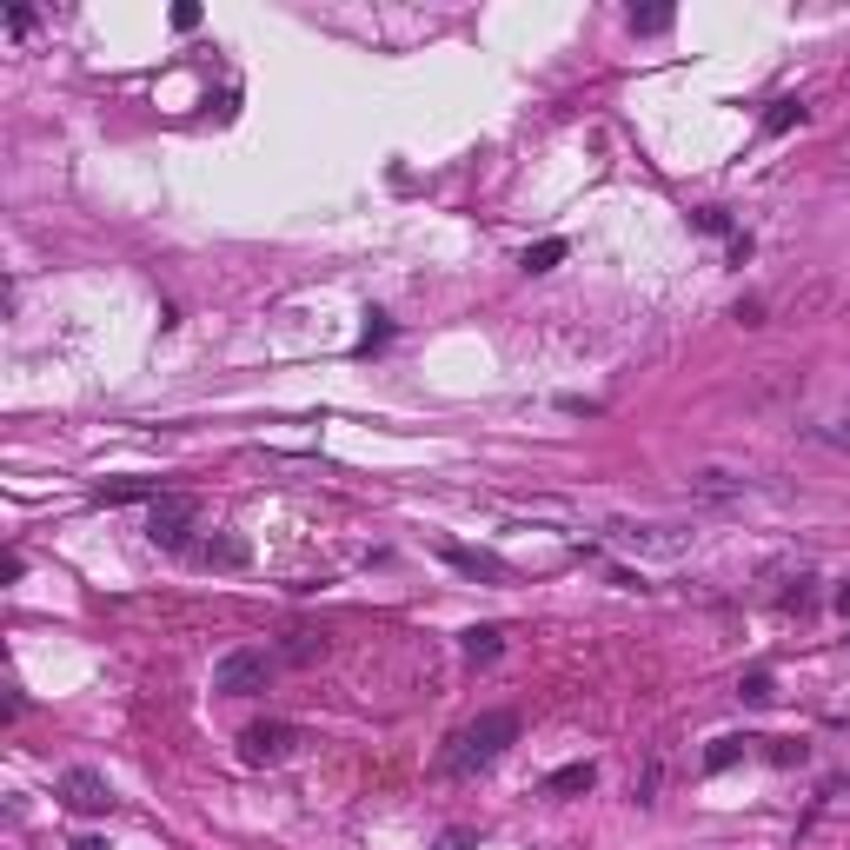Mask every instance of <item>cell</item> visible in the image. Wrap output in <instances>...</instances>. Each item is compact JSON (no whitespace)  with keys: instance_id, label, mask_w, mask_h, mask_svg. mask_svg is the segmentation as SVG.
<instances>
[{"instance_id":"6da1fadb","label":"cell","mask_w":850,"mask_h":850,"mask_svg":"<svg viewBox=\"0 0 850 850\" xmlns=\"http://www.w3.org/2000/svg\"><path fill=\"white\" fill-rule=\"evenodd\" d=\"M512 744H519V711H479V718L452 737L446 771H485V764H498Z\"/></svg>"},{"instance_id":"7a4b0ae2","label":"cell","mask_w":850,"mask_h":850,"mask_svg":"<svg viewBox=\"0 0 850 850\" xmlns=\"http://www.w3.org/2000/svg\"><path fill=\"white\" fill-rule=\"evenodd\" d=\"M193 519H200V498L193 492H160L153 505H146V539L153 545H166V552H193Z\"/></svg>"},{"instance_id":"3957f363","label":"cell","mask_w":850,"mask_h":850,"mask_svg":"<svg viewBox=\"0 0 850 850\" xmlns=\"http://www.w3.org/2000/svg\"><path fill=\"white\" fill-rule=\"evenodd\" d=\"M267 677H273V658L267 651H226L213 664V692L220 698H252V692H267Z\"/></svg>"},{"instance_id":"277c9868","label":"cell","mask_w":850,"mask_h":850,"mask_svg":"<svg viewBox=\"0 0 850 850\" xmlns=\"http://www.w3.org/2000/svg\"><path fill=\"white\" fill-rule=\"evenodd\" d=\"M60 804L73 811V817H107L114 811V784L94 771V764H73V771H60Z\"/></svg>"},{"instance_id":"5b68a950","label":"cell","mask_w":850,"mask_h":850,"mask_svg":"<svg viewBox=\"0 0 850 850\" xmlns=\"http://www.w3.org/2000/svg\"><path fill=\"white\" fill-rule=\"evenodd\" d=\"M293 751H299V724H286V718H260V724H246V737H239L246 764H286Z\"/></svg>"},{"instance_id":"8992f818","label":"cell","mask_w":850,"mask_h":850,"mask_svg":"<svg viewBox=\"0 0 850 850\" xmlns=\"http://www.w3.org/2000/svg\"><path fill=\"white\" fill-rule=\"evenodd\" d=\"M446 565L465 571V578H492V585L505 578V558H498V552H479V545H446Z\"/></svg>"},{"instance_id":"52a82bcc","label":"cell","mask_w":850,"mask_h":850,"mask_svg":"<svg viewBox=\"0 0 850 850\" xmlns=\"http://www.w3.org/2000/svg\"><path fill=\"white\" fill-rule=\"evenodd\" d=\"M193 558H200V565H213V571H239V565H246V539H233V532H220V539H206V545H193Z\"/></svg>"},{"instance_id":"ba28073f","label":"cell","mask_w":850,"mask_h":850,"mask_svg":"<svg viewBox=\"0 0 850 850\" xmlns=\"http://www.w3.org/2000/svg\"><path fill=\"white\" fill-rule=\"evenodd\" d=\"M280 658H286V664H319V658H326V631L293 625V631H286V645H280Z\"/></svg>"},{"instance_id":"9c48e42d","label":"cell","mask_w":850,"mask_h":850,"mask_svg":"<svg viewBox=\"0 0 850 850\" xmlns=\"http://www.w3.org/2000/svg\"><path fill=\"white\" fill-rule=\"evenodd\" d=\"M591 784H599V764H558V771L545 778L552 798H578V791H591Z\"/></svg>"},{"instance_id":"30bf717a","label":"cell","mask_w":850,"mask_h":850,"mask_svg":"<svg viewBox=\"0 0 850 850\" xmlns=\"http://www.w3.org/2000/svg\"><path fill=\"white\" fill-rule=\"evenodd\" d=\"M133 498H160V485L153 479H120V485H94V505H133Z\"/></svg>"},{"instance_id":"8fae6325","label":"cell","mask_w":850,"mask_h":850,"mask_svg":"<svg viewBox=\"0 0 850 850\" xmlns=\"http://www.w3.org/2000/svg\"><path fill=\"white\" fill-rule=\"evenodd\" d=\"M498 651H505V631H498V625H472V631H465V658H472V664H498Z\"/></svg>"},{"instance_id":"7c38bea8","label":"cell","mask_w":850,"mask_h":850,"mask_svg":"<svg viewBox=\"0 0 850 850\" xmlns=\"http://www.w3.org/2000/svg\"><path fill=\"white\" fill-rule=\"evenodd\" d=\"M737 698H744V705H771V698H778L771 671H764V664H757V671H744V677H737Z\"/></svg>"},{"instance_id":"4fadbf2b","label":"cell","mask_w":850,"mask_h":850,"mask_svg":"<svg viewBox=\"0 0 850 850\" xmlns=\"http://www.w3.org/2000/svg\"><path fill=\"white\" fill-rule=\"evenodd\" d=\"M751 744H757V737H718V744L705 751V771H731V764H737Z\"/></svg>"},{"instance_id":"5bb4252c","label":"cell","mask_w":850,"mask_h":850,"mask_svg":"<svg viewBox=\"0 0 850 850\" xmlns=\"http://www.w3.org/2000/svg\"><path fill=\"white\" fill-rule=\"evenodd\" d=\"M692 492H698V498H737V492H744V479H731V472H698V479H692Z\"/></svg>"},{"instance_id":"9a60e30c","label":"cell","mask_w":850,"mask_h":850,"mask_svg":"<svg viewBox=\"0 0 850 850\" xmlns=\"http://www.w3.org/2000/svg\"><path fill=\"white\" fill-rule=\"evenodd\" d=\"M625 21H631V34H671L677 14H671V8H631Z\"/></svg>"},{"instance_id":"2e32d148","label":"cell","mask_w":850,"mask_h":850,"mask_svg":"<svg viewBox=\"0 0 850 850\" xmlns=\"http://www.w3.org/2000/svg\"><path fill=\"white\" fill-rule=\"evenodd\" d=\"M804 120V101H771V114H764V133H791Z\"/></svg>"},{"instance_id":"e0dca14e","label":"cell","mask_w":850,"mask_h":850,"mask_svg":"<svg viewBox=\"0 0 850 850\" xmlns=\"http://www.w3.org/2000/svg\"><path fill=\"white\" fill-rule=\"evenodd\" d=\"M558 260H565V239H539V246L526 252V273H552Z\"/></svg>"},{"instance_id":"ac0fdd59","label":"cell","mask_w":850,"mask_h":850,"mask_svg":"<svg viewBox=\"0 0 850 850\" xmlns=\"http://www.w3.org/2000/svg\"><path fill=\"white\" fill-rule=\"evenodd\" d=\"M479 843V830H465V824H452L446 837H439V850H472Z\"/></svg>"},{"instance_id":"d6986e66","label":"cell","mask_w":850,"mask_h":850,"mask_svg":"<svg viewBox=\"0 0 850 850\" xmlns=\"http://www.w3.org/2000/svg\"><path fill=\"white\" fill-rule=\"evenodd\" d=\"M771 757H778V764H804V744H791V737H771Z\"/></svg>"},{"instance_id":"ffe728a7","label":"cell","mask_w":850,"mask_h":850,"mask_svg":"<svg viewBox=\"0 0 850 850\" xmlns=\"http://www.w3.org/2000/svg\"><path fill=\"white\" fill-rule=\"evenodd\" d=\"M174 27H180V34H193V27H200V8H193V0H187V8H174Z\"/></svg>"},{"instance_id":"44dd1931","label":"cell","mask_w":850,"mask_h":850,"mask_svg":"<svg viewBox=\"0 0 850 850\" xmlns=\"http://www.w3.org/2000/svg\"><path fill=\"white\" fill-rule=\"evenodd\" d=\"M698 226H705V233H731V220H724L718 206H705V213H698Z\"/></svg>"},{"instance_id":"7402d4cb","label":"cell","mask_w":850,"mask_h":850,"mask_svg":"<svg viewBox=\"0 0 850 850\" xmlns=\"http://www.w3.org/2000/svg\"><path fill=\"white\" fill-rule=\"evenodd\" d=\"M817 439H824V446H850V425H824Z\"/></svg>"},{"instance_id":"603a6c76","label":"cell","mask_w":850,"mask_h":850,"mask_svg":"<svg viewBox=\"0 0 850 850\" xmlns=\"http://www.w3.org/2000/svg\"><path fill=\"white\" fill-rule=\"evenodd\" d=\"M73 850H107V843H101V837H80V843H73Z\"/></svg>"},{"instance_id":"cb8c5ba5","label":"cell","mask_w":850,"mask_h":850,"mask_svg":"<svg viewBox=\"0 0 850 850\" xmlns=\"http://www.w3.org/2000/svg\"><path fill=\"white\" fill-rule=\"evenodd\" d=\"M837 612H843V618H850V585H843V591H837Z\"/></svg>"},{"instance_id":"d4e9b609","label":"cell","mask_w":850,"mask_h":850,"mask_svg":"<svg viewBox=\"0 0 850 850\" xmlns=\"http://www.w3.org/2000/svg\"><path fill=\"white\" fill-rule=\"evenodd\" d=\"M843 784H850V778H843Z\"/></svg>"}]
</instances>
